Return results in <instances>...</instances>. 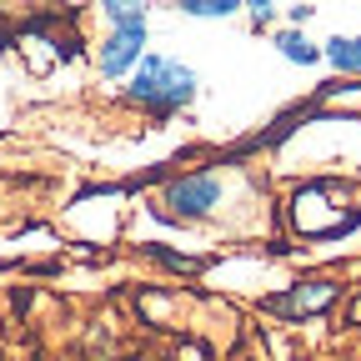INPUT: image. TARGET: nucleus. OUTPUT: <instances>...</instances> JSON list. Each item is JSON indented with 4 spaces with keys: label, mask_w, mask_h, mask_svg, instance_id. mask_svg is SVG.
Returning a JSON list of instances; mask_svg holds the SVG:
<instances>
[{
    "label": "nucleus",
    "mask_w": 361,
    "mask_h": 361,
    "mask_svg": "<svg viewBox=\"0 0 361 361\" xmlns=\"http://www.w3.org/2000/svg\"><path fill=\"white\" fill-rule=\"evenodd\" d=\"M151 256H156V261H166L171 271H196V266H201L196 256H176V251H166V246H151Z\"/></svg>",
    "instance_id": "9b49d317"
},
{
    "label": "nucleus",
    "mask_w": 361,
    "mask_h": 361,
    "mask_svg": "<svg viewBox=\"0 0 361 361\" xmlns=\"http://www.w3.org/2000/svg\"><path fill=\"white\" fill-rule=\"evenodd\" d=\"M286 16H291V25H296V30H301V25H306V20H311V16H316V6H291V11H286Z\"/></svg>",
    "instance_id": "f8f14e48"
},
{
    "label": "nucleus",
    "mask_w": 361,
    "mask_h": 361,
    "mask_svg": "<svg viewBox=\"0 0 361 361\" xmlns=\"http://www.w3.org/2000/svg\"><path fill=\"white\" fill-rule=\"evenodd\" d=\"M180 16H196V20H226V16H241V0H171Z\"/></svg>",
    "instance_id": "1a4fd4ad"
},
{
    "label": "nucleus",
    "mask_w": 361,
    "mask_h": 361,
    "mask_svg": "<svg viewBox=\"0 0 361 361\" xmlns=\"http://www.w3.org/2000/svg\"><path fill=\"white\" fill-rule=\"evenodd\" d=\"M196 90H201V80H196V71L186 61L146 51V61L126 80V101L135 111H151V116H176V111H186L196 101Z\"/></svg>",
    "instance_id": "7ed1b4c3"
},
{
    "label": "nucleus",
    "mask_w": 361,
    "mask_h": 361,
    "mask_svg": "<svg viewBox=\"0 0 361 361\" xmlns=\"http://www.w3.org/2000/svg\"><path fill=\"white\" fill-rule=\"evenodd\" d=\"M231 171L226 166H196V171H180L171 176L156 206L166 221H180V226H211L226 216V206H231Z\"/></svg>",
    "instance_id": "f03ea898"
},
{
    "label": "nucleus",
    "mask_w": 361,
    "mask_h": 361,
    "mask_svg": "<svg viewBox=\"0 0 361 361\" xmlns=\"http://www.w3.org/2000/svg\"><path fill=\"white\" fill-rule=\"evenodd\" d=\"M341 301V281L336 276H301V281H286L281 291H271L261 306L266 316H276L286 326H306L316 316H326L331 306Z\"/></svg>",
    "instance_id": "20e7f679"
},
{
    "label": "nucleus",
    "mask_w": 361,
    "mask_h": 361,
    "mask_svg": "<svg viewBox=\"0 0 361 361\" xmlns=\"http://www.w3.org/2000/svg\"><path fill=\"white\" fill-rule=\"evenodd\" d=\"M271 45H276V56L291 61V66H322V45H316L306 30H296V25H281L271 35Z\"/></svg>",
    "instance_id": "423d86ee"
},
{
    "label": "nucleus",
    "mask_w": 361,
    "mask_h": 361,
    "mask_svg": "<svg viewBox=\"0 0 361 361\" xmlns=\"http://www.w3.org/2000/svg\"><path fill=\"white\" fill-rule=\"evenodd\" d=\"M146 40H151V25H116V30H106L101 45H96L101 80H130V71L146 61Z\"/></svg>",
    "instance_id": "39448f33"
},
{
    "label": "nucleus",
    "mask_w": 361,
    "mask_h": 361,
    "mask_svg": "<svg viewBox=\"0 0 361 361\" xmlns=\"http://www.w3.org/2000/svg\"><path fill=\"white\" fill-rule=\"evenodd\" d=\"M286 226L301 241H341L361 226V186L341 176H311L286 196Z\"/></svg>",
    "instance_id": "f257e3e1"
},
{
    "label": "nucleus",
    "mask_w": 361,
    "mask_h": 361,
    "mask_svg": "<svg viewBox=\"0 0 361 361\" xmlns=\"http://www.w3.org/2000/svg\"><path fill=\"white\" fill-rule=\"evenodd\" d=\"M351 322H356V326H361V296H356V301H351Z\"/></svg>",
    "instance_id": "ddd939ff"
},
{
    "label": "nucleus",
    "mask_w": 361,
    "mask_h": 361,
    "mask_svg": "<svg viewBox=\"0 0 361 361\" xmlns=\"http://www.w3.org/2000/svg\"><path fill=\"white\" fill-rule=\"evenodd\" d=\"M241 11H246V20H251L256 30H271V25H276V16H281L276 0H241Z\"/></svg>",
    "instance_id": "9d476101"
},
{
    "label": "nucleus",
    "mask_w": 361,
    "mask_h": 361,
    "mask_svg": "<svg viewBox=\"0 0 361 361\" xmlns=\"http://www.w3.org/2000/svg\"><path fill=\"white\" fill-rule=\"evenodd\" d=\"M96 11L106 16V30H116V25H146V0H96Z\"/></svg>",
    "instance_id": "6e6552de"
},
{
    "label": "nucleus",
    "mask_w": 361,
    "mask_h": 361,
    "mask_svg": "<svg viewBox=\"0 0 361 361\" xmlns=\"http://www.w3.org/2000/svg\"><path fill=\"white\" fill-rule=\"evenodd\" d=\"M322 61L336 75H361V35H331V40H322Z\"/></svg>",
    "instance_id": "0eeeda50"
}]
</instances>
